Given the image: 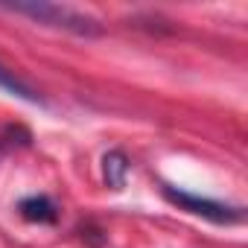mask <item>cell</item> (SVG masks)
<instances>
[{
	"instance_id": "obj_1",
	"label": "cell",
	"mask_w": 248,
	"mask_h": 248,
	"mask_svg": "<svg viewBox=\"0 0 248 248\" xmlns=\"http://www.w3.org/2000/svg\"><path fill=\"white\" fill-rule=\"evenodd\" d=\"M18 15H27L44 27H56V30H64V32H73V35H85V38H93V35H102V27L96 18L79 12V9H70V6H59V3H12L6 6Z\"/></svg>"
},
{
	"instance_id": "obj_2",
	"label": "cell",
	"mask_w": 248,
	"mask_h": 248,
	"mask_svg": "<svg viewBox=\"0 0 248 248\" xmlns=\"http://www.w3.org/2000/svg\"><path fill=\"white\" fill-rule=\"evenodd\" d=\"M164 196H167V202H172L181 210H187L193 216H202L207 222H216V225L242 222L239 207H231V204H222V202H213V199H202V196H193V193H184V190H175V187H164Z\"/></svg>"
},
{
	"instance_id": "obj_3",
	"label": "cell",
	"mask_w": 248,
	"mask_h": 248,
	"mask_svg": "<svg viewBox=\"0 0 248 248\" xmlns=\"http://www.w3.org/2000/svg\"><path fill=\"white\" fill-rule=\"evenodd\" d=\"M21 216L27 222H38V225H53L59 219V204L50 199V196H27L21 204H18Z\"/></svg>"
},
{
	"instance_id": "obj_4",
	"label": "cell",
	"mask_w": 248,
	"mask_h": 248,
	"mask_svg": "<svg viewBox=\"0 0 248 248\" xmlns=\"http://www.w3.org/2000/svg\"><path fill=\"white\" fill-rule=\"evenodd\" d=\"M129 158L123 155L120 149H111L102 155V178L111 190H123L126 187V178H129Z\"/></svg>"
},
{
	"instance_id": "obj_5",
	"label": "cell",
	"mask_w": 248,
	"mask_h": 248,
	"mask_svg": "<svg viewBox=\"0 0 248 248\" xmlns=\"http://www.w3.org/2000/svg\"><path fill=\"white\" fill-rule=\"evenodd\" d=\"M0 88H6L9 93H15V96H21V99H27V102H41V96L27 85V82H21L15 73H9L6 67H0Z\"/></svg>"
}]
</instances>
